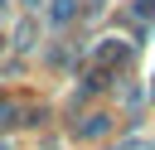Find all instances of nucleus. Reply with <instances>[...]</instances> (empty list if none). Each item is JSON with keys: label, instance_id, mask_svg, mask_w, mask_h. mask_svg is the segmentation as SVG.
<instances>
[{"label": "nucleus", "instance_id": "nucleus-4", "mask_svg": "<svg viewBox=\"0 0 155 150\" xmlns=\"http://www.w3.org/2000/svg\"><path fill=\"white\" fill-rule=\"evenodd\" d=\"M136 15L140 19H155V0H136Z\"/></svg>", "mask_w": 155, "mask_h": 150}, {"label": "nucleus", "instance_id": "nucleus-1", "mask_svg": "<svg viewBox=\"0 0 155 150\" xmlns=\"http://www.w3.org/2000/svg\"><path fill=\"white\" fill-rule=\"evenodd\" d=\"M121 58H126V44H121V39H111V44L102 48V63H121Z\"/></svg>", "mask_w": 155, "mask_h": 150}, {"label": "nucleus", "instance_id": "nucleus-5", "mask_svg": "<svg viewBox=\"0 0 155 150\" xmlns=\"http://www.w3.org/2000/svg\"><path fill=\"white\" fill-rule=\"evenodd\" d=\"M10 116H15V106H10V102H0V126H10Z\"/></svg>", "mask_w": 155, "mask_h": 150}, {"label": "nucleus", "instance_id": "nucleus-2", "mask_svg": "<svg viewBox=\"0 0 155 150\" xmlns=\"http://www.w3.org/2000/svg\"><path fill=\"white\" fill-rule=\"evenodd\" d=\"M78 131H82V135H97V131H107V116H87Z\"/></svg>", "mask_w": 155, "mask_h": 150}, {"label": "nucleus", "instance_id": "nucleus-3", "mask_svg": "<svg viewBox=\"0 0 155 150\" xmlns=\"http://www.w3.org/2000/svg\"><path fill=\"white\" fill-rule=\"evenodd\" d=\"M63 19H73V0H53V24H63Z\"/></svg>", "mask_w": 155, "mask_h": 150}]
</instances>
